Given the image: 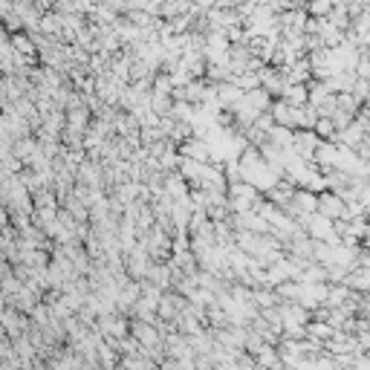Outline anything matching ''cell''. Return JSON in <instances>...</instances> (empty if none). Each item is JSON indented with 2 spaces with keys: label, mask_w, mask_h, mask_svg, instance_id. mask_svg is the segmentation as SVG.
<instances>
[{
  "label": "cell",
  "mask_w": 370,
  "mask_h": 370,
  "mask_svg": "<svg viewBox=\"0 0 370 370\" xmlns=\"http://www.w3.org/2000/svg\"><path fill=\"white\" fill-rule=\"evenodd\" d=\"M12 41L18 44V46H15L18 52H32V41H29L26 35H15V38H12Z\"/></svg>",
  "instance_id": "1"
},
{
  "label": "cell",
  "mask_w": 370,
  "mask_h": 370,
  "mask_svg": "<svg viewBox=\"0 0 370 370\" xmlns=\"http://www.w3.org/2000/svg\"><path fill=\"white\" fill-rule=\"evenodd\" d=\"M367 116H370V107H367Z\"/></svg>",
  "instance_id": "2"
}]
</instances>
